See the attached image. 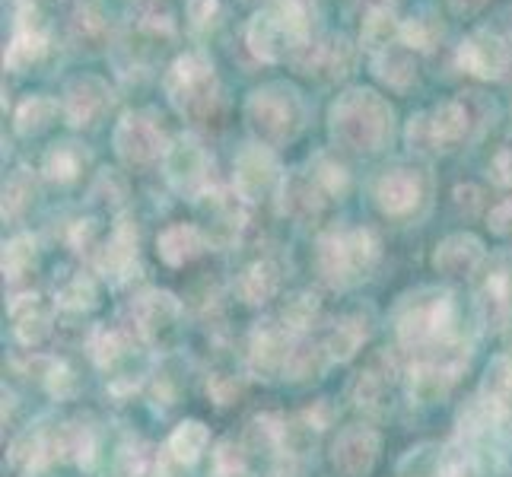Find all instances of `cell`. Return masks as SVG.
Segmentation results:
<instances>
[{"label":"cell","mask_w":512,"mask_h":477,"mask_svg":"<svg viewBox=\"0 0 512 477\" xmlns=\"http://www.w3.org/2000/svg\"><path fill=\"white\" fill-rule=\"evenodd\" d=\"M446 4L452 7V13H474V10H481L487 0H446Z\"/></svg>","instance_id":"bcb514c9"},{"label":"cell","mask_w":512,"mask_h":477,"mask_svg":"<svg viewBox=\"0 0 512 477\" xmlns=\"http://www.w3.org/2000/svg\"><path fill=\"white\" fill-rule=\"evenodd\" d=\"M252 55L261 61H280L290 51L309 45V13L303 0H268L245 29Z\"/></svg>","instance_id":"7a4b0ae2"},{"label":"cell","mask_w":512,"mask_h":477,"mask_svg":"<svg viewBox=\"0 0 512 477\" xmlns=\"http://www.w3.org/2000/svg\"><path fill=\"white\" fill-rule=\"evenodd\" d=\"M296 64L303 74H319L325 80L331 77H344L350 64H353V48L347 45V39H328V42H309L306 48L296 51Z\"/></svg>","instance_id":"2e32d148"},{"label":"cell","mask_w":512,"mask_h":477,"mask_svg":"<svg viewBox=\"0 0 512 477\" xmlns=\"http://www.w3.org/2000/svg\"><path fill=\"white\" fill-rule=\"evenodd\" d=\"M48 388H51V395L67 398V395H74L77 379H74V373H70V369H67L64 363H51V373H48Z\"/></svg>","instance_id":"60d3db41"},{"label":"cell","mask_w":512,"mask_h":477,"mask_svg":"<svg viewBox=\"0 0 512 477\" xmlns=\"http://www.w3.org/2000/svg\"><path fill=\"white\" fill-rule=\"evenodd\" d=\"M458 64L481 80H500L512 64V45L497 29L481 26L458 45Z\"/></svg>","instance_id":"ba28073f"},{"label":"cell","mask_w":512,"mask_h":477,"mask_svg":"<svg viewBox=\"0 0 512 477\" xmlns=\"http://www.w3.org/2000/svg\"><path fill=\"white\" fill-rule=\"evenodd\" d=\"M392 105L373 90H350L331 105L328 128L334 144L353 153H376L392 137Z\"/></svg>","instance_id":"6da1fadb"},{"label":"cell","mask_w":512,"mask_h":477,"mask_svg":"<svg viewBox=\"0 0 512 477\" xmlns=\"http://www.w3.org/2000/svg\"><path fill=\"white\" fill-rule=\"evenodd\" d=\"M163 90L182 115H194V118L207 115L210 105L217 99L214 64H210L201 51H188V55L175 58L172 67L166 70Z\"/></svg>","instance_id":"5b68a950"},{"label":"cell","mask_w":512,"mask_h":477,"mask_svg":"<svg viewBox=\"0 0 512 477\" xmlns=\"http://www.w3.org/2000/svg\"><path fill=\"white\" fill-rule=\"evenodd\" d=\"M109 105V83L96 74H80L67 83L64 99H61V112L67 118V125L86 128L105 112Z\"/></svg>","instance_id":"8fae6325"},{"label":"cell","mask_w":512,"mask_h":477,"mask_svg":"<svg viewBox=\"0 0 512 477\" xmlns=\"http://www.w3.org/2000/svg\"><path fill=\"white\" fill-rule=\"evenodd\" d=\"M121 462H125L137 477L144 474V462H153L150 458V449H144V446H131L128 452H125V458H121Z\"/></svg>","instance_id":"f6af8a7d"},{"label":"cell","mask_w":512,"mask_h":477,"mask_svg":"<svg viewBox=\"0 0 512 477\" xmlns=\"http://www.w3.org/2000/svg\"><path fill=\"white\" fill-rule=\"evenodd\" d=\"M207 443H210V433H207L204 423L201 420H185V423H179V430L169 436L166 452H169L172 462L194 465L204 455Z\"/></svg>","instance_id":"4316f807"},{"label":"cell","mask_w":512,"mask_h":477,"mask_svg":"<svg viewBox=\"0 0 512 477\" xmlns=\"http://www.w3.org/2000/svg\"><path fill=\"white\" fill-rule=\"evenodd\" d=\"M10 318H13V334L16 341L35 347L51 334V306L39 293H23L10 303Z\"/></svg>","instance_id":"ac0fdd59"},{"label":"cell","mask_w":512,"mask_h":477,"mask_svg":"<svg viewBox=\"0 0 512 477\" xmlns=\"http://www.w3.org/2000/svg\"><path fill=\"white\" fill-rule=\"evenodd\" d=\"M471 128V112L462 99H446L436 109L420 112L408 121V144L417 153L430 150H452L462 144Z\"/></svg>","instance_id":"8992f818"},{"label":"cell","mask_w":512,"mask_h":477,"mask_svg":"<svg viewBox=\"0 0 512 477\" xmlns=\"http://www.w3.org/2000/svg\"><path fill=\"white\" fill-rule=\"evenodd\" d=\"M379 258V239L373 229H331L319 239V271L331 287L357 284Z\"/></svg>","instance_id":"277c9868"},{"label":"cell","mask_w":512,"mask_h":477,"mask_svg":"<svg viewBox=\"0 0 512 477\" xmlns=\"http://www.w3.org/2000/svg\"><path fill=\"white\" fill-rule=\"evenodd\" d=\"M48 455H51V449L45 446V436H42V433H23V436L13 443V449H10L13 465H20V468H26V471L42 468V465L48 462Z\"/></svg>","instance_id":"836d02e7"},{"label":"cell","mask_w":512,"mask_h":477,"mask_svg":"<svg viewBox=\"0 0 512 477\" xmlns=\"http://www.w3.org/2000/svg\"><path fill=\"white\" fill-rule=\"evenodd\" d=\"M290 357H293V341H290L287 325H264L255 331L252 353H249V363H252L255 373L271 379L274 373L290 366Z\"/></svg>","instance_id":"9a60e30c"},{"label":"cell","mask_w":512,"mask_h":477,"mask_svg":"<svg viewBox=\"0 0 512 477\" xmlns=\"http://www.w3.org/2000/svg\"><path fill=\"white\" fill-rule=\"evenodd\" d=\"M325 188L315 182L312 172H299L280 182V210L296 220H309L325 207Z\"/></svg>","instance_id":"d6986e66"},{"label":"cell","mask_w":512,"mask_h":477,"mask_svg":"<svg viewBox=\"0 0 512 477\" xmlns=\"http://www.w3.org/2000/svg\"><path fill=\"white\" fill-rule=\"evenodd\" d=\"M58 99H51V96H29V99H23L20 102V109H16V115H13V128L20 131L23 137H32V134H42L51 121H55V115H58Z\"/></svg>","instance_id":"83f0119b"},{"label":"cell","mask_w":512,"mask_h":477,"mask_svg":"<svg viewBox=\"0 0 512 477\" xmlns=\"http://www.w3.org/2000/svg\"><path fill=\"white\" fill-rule=\"evenodd\" d=\"M315 175V182L325 188V194H341L347 188V172L341 163H334L328 156H319L315 159V166L309 169Z\"/></svg>","instance_id":"f35d334b"},{"label":"cell","mask_w":512,"mask_h":477,"mask_svg":"<svg viewBox=\"0 0 512 477\" xmlns=\"http://www.w3.org/2000/svg\"><path fill=\"white\" fill-rule=\"evenodd\" d=\"M58 306L70 312H83L96 306V284L90 277H70L67 284L58 290Z\"/></svg>","instance_id":"d590c367"},{"label":"cell","mask_w":512,"mask_h":477,"mask_svg":"<svg viewBox=\"0 0 512 477\" xmlns=\"http://www.w3.org/2000/svg\"><path fill=\"white\" fill-rule=\"evenodd\" d=\"M487 252H484V242L471 233H455L449 236L446 242L436 245V255H433V264L436 271L443 274H452V277H468L474 274L484 264Z\"/></svg>","instance_id":"e0dca14e"},{"label":"cell","mask_w":512,"mask_h":477,"mask_svg":"<svg viewBox=\"0 0 512 477\" xmlns=\"http://www.w3.org/2000/svg\"><path fill=\"white\" fill-rule=\"evenodd\" d=\"M245 121H249V131L258 137V144L264 147H277L293 140L306 125V105L293 86L284 83H268L255 90L245 102Z\"/></svg>","instance_id":"3957f363"},{"label":"cell","mask_w":512,"mask_h":477,"mask_svg":"<svg viewBox=\"0 0 512 477\" xmlns=\"http://www.w3.org/2000/svg\"><path fill=\"white\" fill-rule=\"evenodd\" d=\"M280 287V274L271 261H255L249 264L239 280H236V293L242 303H249V306H258V303H268V299L277 293Z\"/></svg>","instance_id":"cb8c5ba5"},{"label":"cell","mask_w":512,"mask_h":477,"mask_svg":"<svg viewBox=\"0 0 512 477\" xmlns=\"http://www.w3.org/2000/svg\"><path fill=\"white\" fill-rule=\"evenodd\" d=\"M423 179L414 169H392L376 182V204L388 217H404L423 201Z\"/></svg>","instance_id":"5bb4252c"},{"label":"cell","mask_w":512,"mask_h":477,"mask_svg":"<svg viewBox=\"0 0 512 477\" xmlns=\"http://www.w3.org/2000/svg\"><path fill=\"white\" fill-rule=\"evenodd\" d=\"M112 140H115V153L125 166H150L169 150L163 131L156 128V121L137 112H128L118 121Z\"/></svg>","instance_id":"9c48e42d"},{"label":"cell","mask_w":512,"mask_h":477,"mask_svg":"<svg viewBox=\"0 0 512 477\" xmlns=\"http://www.w3.org/2000/svg\"><path fill=\"white\" fill-rule=\"evenodd\" d=\"M490 229L493 233H509L512 229V198L490 210Z\"/></svg>","instance_id":"ee69618b"},{"label":"cell","mask_w":512,"mask_h":477,"mask_svg":"<svg viewBox=\"0 0 512 477\" xmlns=\"http://www.w3.org/2000/svg\"><path fill=\"white\" fill-rule=\"evenodd\" d=\"M280 182V166L271 147L249 144L236 156L233 185L242 201H258L261 194H268Z\"/></svg>","instance_id":"30bf717a"},{"label":"cell","mask_w":512,"mask_h":477,"mask_svg":"<svg viewBox=\"0 0 512 477\" xmlns=\"http://www.w3.org/2000/svg\"><path fill=\"white\" fill-rule=\"evenodd\" d=\"M478 312L487 328H503L512 318V261L497 258L478 290Z\"/></svg>","instance_id":"7c38bea8"},{"label":"cell","mask_w":512,"mask_h":477,"mask_svg":"<svg viewBox=\"0 0 512 477\" xmlns=\"http://www.w3.org/2000/svg\"><path fill=\"white\" fill-rule=\"evenodd\" d=\"M185 13L194 29H210L220 16V0H188Z\"/></svg>","instance_id":"ab89813d"},{"label":"cell","mask_w":512,"mask_h":477,"mask_svg":"<svg viewBox=\"0 0 512 477\" xmlns=\"http://www.w3.org/2000/svg\"><path fill=\"white\" fill-rule=\"evenodd\" d=\"M242 449L239 446H233V443H223L220 449H217V468H220V474L223 477H236L239 471H242Z\"/></svg>","instance_id":"7bdbcfd3"},{"label":"cell","mask_w":512,"mask_h":477,"mask_svg":"<svg viewBox=\"0 0 512 477\" xmlns=\"http://www.w3.org/2000/svg\"><path fill=\"white\" fill-rule=\"evenodd\" d=\"M315 312H319V303H315V296L299 293V296H293L290 303L284 306V325L290 331H303L306 325H312Z\"/></svg>","instance_id":"74e56055"},{"label":"cell","mask_w":512,"mask_h":477,"mask_svg":"<svg viewBox=\"0 0 512 477\" xmlns=\"http://www.w3.org/2000/svg\"><path fill=\"white\" fill-rule=\"evenodd\" d=\"M134 255H137V233L131 220H118L115 223V233L112 239L105 242V249L99 255V271L112 280H125L131 264H134Z\"/></svg>","instance_id":"7402d4cb"},{"label":"cell","mask_w":512,"mask_h":477,"mask_svg":"<svg viewBox=\"0 0 512 477\" xmlns=\"http://www.w3.org/2000/svg\"><path fill=\"white\" fill-rule=\"evenodd\" d=\"M163 169H166V182L185 194V198H204L207 185H210V163H207V153L194 137H179L172 140L166 156H163Z\"/></svg>","instance_id":"52a82bcc"},{"label":"cell","mask_w":512,"mask_h":477,"mask_svg":"<svg viewBox=\"0 0 512 477\" xmlns=\"http://www.w3.org/2000/svg\"><path fill=\"white\" fill-rule=\"evenodd\" d=\"M207 245V236L201 233L198 226L191 223H172L166 226L160 239H156V252L169 264V268H182V264L194 261Z\"/></svg>","instance_id":"ffe728a7"},{"label":"cell","mask_w":512,"mask_h":477,"mask_svg":"<svg viewBox=\"0 0 512 477\" xmlns=\"http://www.w3.org/2000/svg\"><path fill=\"white\" fill-rule=\"evenodd\" d=\"M439 29L430 16H411L408 23H401V45L411 51H430L433 42L439 39Z\"/></svg>","instance_id":"8d00e7d4"},{"label":"cell","mask_w":512,"mask_h":477,"mask_svg":"<svg viewBox=\"0 0 512 477\" xmlns=\"http://www.w3.org/2000/svg\"><path fill=\"white\" fill-rule=\"evenodd\" d=\"M86 166V153L77 144H55L45 153L42 172L51 182H74Z\"/></svg>","instance_id":"f1b7e54d"},{"label":"cell","mask_w":512,"mask_h":477,"mask_svg":"<svg viewBox=\"0 0 512 477\" xmlns=\"http://www.w3.org/2000/svg\"><path fill=\"white\" fill-rule=\"evenodd\" d=\"M455 376H449L446 369H436V366H427V363H417L414 373H411V392L420 398V401H436L449 392Z\"/></svg>","instance_id":"f546056e"},{"label":"cell","mask_w":512,"mask_h":477,"mask_svg":"<svg viewBox=\"0 0 512 477\" xmlns=\"http://www.w3.org/2000/svg\"><path fill=\"white\" fill-rule=\"evenodd\" d=\"M35 264V239L32 236H13L4 245V274L7 280H20Z\"/></svg>","instance_id":"d6a6232c"},{"label":"cell","mask_w":512,"mask_h":477,"mask_svg":"<svg viewBox=\"0 0 512 477\" xmlns=\"http://www.w3.org/2000/svg\"><path fill=\"white\" fill-rule=\"evenodd\" d=\"M32 194H35V188H32V179H29V169H16L7 179V185H4V217L7 220L20 217L23 210L29 207Z\"/></svg>","instance_id":"1f68e13d"},{"label":"cell","mask_w":512,"mask_h":477,"mask_svg":"<svg viewBox=\"0 0 512 477\" xmlns=\"http://www.w3.org/2000/svg\"><path fill=\"white\" fill-rule=\"evenodd\" d=\"M207 210H210V229H207V242L210 245H233L245 226V210L236 198H226V194L207 191Z\"/></svg>","instance_id":"44dd1931"},{"label":"cell","mask_w":512,"mask_h":477,"mask_svg":"<svg viewBox=\"0 0 512 477\" xmlns=\"http://www.w3.org/2000/svg\"><path fill=\"white\" fill-rule=\"evenodd\" d=\"M137 322H140V331L156 338V334H163L175 325V318H179V303H175V296L169 293H144L137 299Z\"/></svg>","instance_id":"603a6c76"},{"label":"cell","mask_w":512,"mask_h":477,"mask_svg":"<svg viewBox=\"0 0 512 477\" xmlns=\"http://www.w3.org/2000/svg\"><path fill=\"white\" fill-rule=\"evenodd\" d=\"M512 395V363L506 357H497L484 373V385H481V398L490 404H500L506 408V401Z\"/></svg>","instance_id":"4dcf8cb0"},{"label":"cell","mask_w":512,"mask_h":477,"mask_svg":"<svg viewBox=\"0 0 512 477\" xmlns=\"http://www.w3.org/2000/svg\"><path fill=\"white\" fill-rule=\"evenodd\" d=\"M379 458V436L366 427H350L338 436L331 449V465L347 477H363L373 471Z\"/></svg>","instance_id":"4fadbf2b"},{"label":"cell","mask_w":512,"mask_h":477,"mask_svg":"<svg viewBox=\"0 0 512 477\" xmlns=\"http://www.w3.org/2000/svg\"><path fill=\"white\" fill-rule=\"evenodd\" d=\"M401 42V23L395 20V13L388 7H373L363 20V32H360V45L373 55H382L392 45Z\"/></svg>","instance_id":"d4e9b609"},{"label":"cell","mask_w":512,"mask_h":477,"mask_svg":"<svg viewBox=\"0 0 512 477\" xmlns=\"http://www.w3.org/2000/svg\"><path fill=\"white\" fill-rule=\"evenodd\" d=\"M490 172H493V182L497 185L512 188V144H503L497 153H493Z\"/></svg>","instance_id":"b9f144b4"},{"label":"cell","mask_w":512,"mask_h":477,"mask_svg":"<svg viewBox=\"0 0 512 477\" xmlns=\"http://www.w3.org/2000/svg\"><path fill=\"white\" fill-rule=\"evenodd\" d=\"M373 74L388 83L392 90H408L417 77V67H414V58H411V48L404 45H392L382 55H373Z\"/></svg>","instance_id":"484cf974"},{"label":"cell","mask_w":512,"mask_h":477,"mask_svg":"<svg viewBox=\"0 0 512 477\" xmlns=\"http://www.w3.org/2000/svg\"><path fill=\"white\" fill-rule=\"evenodd\" d=\"M363 338H366V331L357 322H350V318H347V322H341L338 328L328 334L325 350H328L331 360H350L353 353H357V347L363 344Z\"/></svg>","instance_id":"e575fe53"}]
</instances>
